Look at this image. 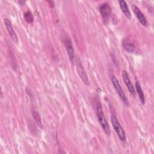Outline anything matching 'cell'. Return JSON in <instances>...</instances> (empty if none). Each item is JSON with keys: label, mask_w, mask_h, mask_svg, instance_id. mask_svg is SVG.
<instances>
[{"label": "cell", "mask_w": 154, "mask_h": 154, "mask_svg": "<svg viewBox=\"0 0 154 154\" xmlns=\"http://www.w3.org/2000/svg\"><path fill=\"white\" fill-rule=\"evenodd\" d=\"M76 65L77 72H78V73L79 77L81 78V79H82L83 82L86 85H88L90 84L87 75V73H86L84 69V67L82 66L81 61V60L79 58H76Z\"/></svg>", "instance_id": "4"}, {"label": "cell", "mask_w": 154, "mask_h": 154, "mask_svg": "<svg viewBox=\"0 0 154 154\" xmlns=\"http://www.w3.org/2000/svg\"><path fill=\"white\" fill-rule=\"evenodd\" d=\"M111 120L112 127H113L114 131H116L117 135H118L119 138H120V140L122 141L125 142L126 140V134H125L123 128L119 123L116 114L112 111L111 112Z\"/></svg>", "instance_id": "2"}, {"label": "cell", "mask_w": 154, "mask_h": 154, "mask_svg": "<svg viewBox=\"0 0 154 154\" xmlns=\"http://www.w3.org/2000/svg\"><path fill=\"white\" fill-rule=\"evenodd\" d=\"M96 114H97V117L99 122L100 126H102L103 130L107 135H109L110 129H109V124L105 117V115H104V113L103 111V109L102 107V105L100 102H98L97 104Z\"/></svg>", "instance_id": "1"}, {"label": "cell", "mask_w": 154, "mask_h": 154, "mask_svg": "<svg viewBox=\"0 0 154 154\" xmlns=\"http://www.w3.org/2000/svg\"><path fill=\"white\" fill-rule=\"evenodd\" d=\"M23 17L25 19V20L28 22V23H32L33 22L34 18H33V15L31 13V12L30 11H26L24 14H23Z\"/></svg>", "instance_id": "14"}, {"label": "cell", "mask_w": 154, "mask_h": 154, "mask_svg": "<svg viewBox=\"0 0 154 154\" xmlns=\"http://www.w3.org/2000/svg\"><path fill=\"white\" fill-rule=\"evenodd\" d=\"M32 117L35 121V122L37 123V125L41 128H42V122L41 120V117L40 116V114L37 111H33L32 112Z\"/></svg>", "instance_id": "13"}, {"label": "cell", "mask_w": 154, "mask_h": 154, "mask_svg": "<svg viewBox=\"0 0 154 154\" xmlns=\"http://www.w3.org/2000/svg\"><path fill=\"white\" fill-rule=\"evenodd\" d=\"M119 5L120 7V9L124 15L129 19H131V14L130 12V10L128 8V6L127 5V3L123 1V0H120L119 1Z\"/></svg>", "instance_id": "10"}, {"label": "cell", "mask_w": 154, "mask_h": 154, "mask_svg": "<svg viewBox=\"0 0 154 154\" xmlns=\"http://www.w3.org/2000/svg\"><path fill=\"white\" fill-rule=\"evenodd\" d=\"M4 23H5V27L7 28V30L8 32V34L10 36L11 40H13V42L14 43H17L18 38H17V36L13 28L11 21L8 19L5 18V19H4Z\"/></svg>", "instance_id": "7"}, {"label": "cell", "mask_w": 154, "mask_h": 154, "mask_svg": "<svg viewBox=\"0 0 154 154\" xmlns=\"http://www.w3.org/2000/svg\"><path fill=\"white\" fill-rule=\"evenodd\" d=\"M111 81H112V83L113 84V86L114 87V88L116 90L120 98L121 99V100H122V102H123V103L126 105V106H128L129 105V102H128V100L120 85V84H119V82L118 81V79H117L116 77L115 76H112L111 78Z\"/></svg>", "instance_id": "3"}, {"label": "cell", "mask_w": 154, "mask_h": 154, "mask_svg": "<svg viewBox=\"0 0 154 154\" xmlns=\"http://www.w3.org/2000/svg\"><path fill=\"white\" fill-rule=\"evenodd\" d=\"M123 47L124 49L128 52H134L135 49L134 44L129 42L128 40H125L123 42Z\"/></svg>", "instance_id": "12"}, {"label": "cell", "mask_w": 154, "mask_h": 154, "mask_svg": "<svg viewBox=\"0 0 154 154\" xmlns=\"http://www.w3.org/2000/svg\"><path fill=\"white\" fill-rule=\"evenodd\" d=\"M122 77L124 81V82L125 83L129 91L132 94L135 95V89L134 87H133V85L129 78V76L128 75V73L126 70H123L122 72Z\"/></svg>", "instance_id": "9"}, {"label": "cell", "mask_w": 154, "mask_h": 154, "mask_svg": "<svg viewBox=\"0 0 154 154\" xmlns=\"http://www.w3.org/2000/svg\"><path fill=\"white\" fill-rule=\"evenodd\" d=\"M135 88H136V90H137V92L139 96V98H140V102L141 103L143 104V105H144L145 103V97H144V94L143 93V91L141 89V87L140 85V83L137 81L135 82Z\"/></svg>", "instance_id": "11"}, {"label": "cell", "mask_w": 154, "mask_h": 154, "mask_svg": "<svg viewBox=\"0 0 154 154\" xmlns=\"http://www.w3.org/2000/svg\"><path fill=\"white\" fill-rule=\"evenodd\" d=\"M64 43L69 60L72 63H73L74 59H75V53H74L73 46L72 45V42L70 38L68 36H66L64 39Z\"/></svg>", "instance_id": "6"}, {"label": "cell", "mask_w": 154, "mask_h": 154, "mask_svg": "<svg viewBox=\"0 0 154 154\" xmlns=\"http://www.w3.org/2000/svg\"><path fill=\"white\" fill-rule=\"evenodd\" d=\"M99 10L103 20L107 22L111 13V8L109 4L105 2L100 4L99 7Z\"/></svg>", "instance_id": "5"}, {"label": "cell", "mask_w": 154, "mask_h": 154, "mask_svg": "<svg viewBox=\"0 0 154 154\" xmlns=\"http://www.w3.org/2000/svg\"><path fill=\"white\" fill-rule=\"evenodd\" d=\"M132 10L134 11V13L135 14L136 17L137 18L138 20L140 22V23L143 25V26H147V21L144 16V14L141 12V11L139 9L138 7H137L135 5L133 4L132 5Z\"/></svg>", "instance_id": "8"}]
</instances>
